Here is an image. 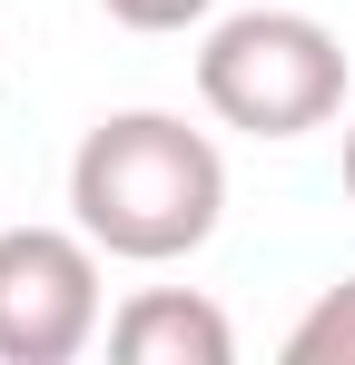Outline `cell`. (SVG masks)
<instances>
[{"instance_id": "cell-5", "label": "cell", "mask_w": 355, "mask_h": 365, "mask_svg": "<svg viewBox=\"0 0 355 365\" xmlns=\"http://www.w3.org/2000/svg\"><path fill=\"white\" fill-rule=\"evenodd\" d=\"M287 356L296 365H355V277H336V287L287 326Z\"/></svg>"}, {"instance_id": "cell-7", "label": "cell", "mask_w": 355, "mask_h": 365, "mask_svg": "<svg viewBox=\"0 0 355 365\" xmlns=\"http://www.w3.org/2000/svg\"><path fill=\"white\" fill-rule=\"evenodd\" d=\"M346 197H355V128H346Z\"/></svg>"}, {"instance_id": "cell-6", "label": "cell", "mask_w": 355, "mask_h": 365, "mask_svg": "<svg viewBox=\"0 0 355 365\" xmlns=\"http://www.w3.org/2000/svg\"><path fill=\"white\" fill-rule=\"evenodd\" d=\"M118 30H197V20H217V0H99Z\"/></svg>"}, {"instance_id": "cell-2", "label": "cell", "mask_w": 355, "mask_h": 365, "mask_svg": "<svg viewBox=\"0 0 355 365\" xmlns=\"http://www.w3.org/2000/svg\"><path fill=\"white\" fill-rule=\"evenodd\" d=\"M197 99L247 138H306L346 109V40L316 10H227L207 20Z\"/></svg>"}, {"instance_id": "cell-3", "label": "cell", "mask_w": 355, "mask_h": 365, "mask_svg": "<svg viewBox=\"0 0 355 365\" xmlns=\"http://www.w3.org/2000/svg\"><path fill=\"white\" fill-rule=\"evenodd\" d=\"M109 326L89 227H0V365H69Z\"/></svg>"}, {"instance_id": "cell-1", "label": "cell", "mask_w": 355, "mask_h": 365, "mask_svg": "<svg viewBox=\"0 0 355 365\" xmlns=\"http://www.w3.org/2000/svg\"><path fill=\"white\" fill-rule=\"evenodd\" d=\"M69 217L99 237V257L178 267L227 217V158L178 109H109L69 158Z\"/></svg>"}, {"instance_id": "cell-4", "label": "cell", "mask_w": 355, "mask_h": 365, "mask_svg": "<svg viewBox=\"0 0 355 365\" xmlns=\"http://www.w3.org/2000/svg\"><path fill=\"white\" fill-rule=\"evenodd\" d=\"M109 356L118 365H227L237 326H227V306L197 297V287H138L109 316Z\"/></svg>"}]
</instances>
